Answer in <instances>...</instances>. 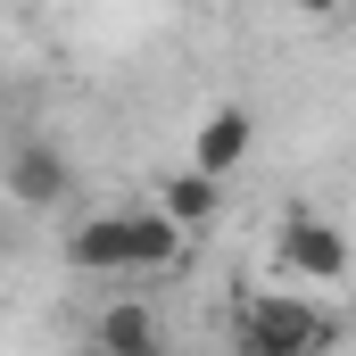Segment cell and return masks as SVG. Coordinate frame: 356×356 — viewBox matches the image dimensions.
I'll list each match as a JSON object with an SVG mask.
<instances>
[{"mask_svg":"<svg viewBox=\"0 0 356 356\" xmlns=\"http://www.w3.org/2000/svg\"><path fill=\"white\" fill-rule=\"evenodd\" d=\"M182 241L191 232L166 207H108V216L75 224L67 266L75 273H166V266H182Z\"/></svg>","mask_w":356,"mask_h":356,"instance_id":"obj_1","label":"cell"},{"mask_svg":"<svg viewBox=\"0 0 356 356\" xmlns=\"http://www.w3.org/2000/svg\"><path fill=\"white\" fill-rule=\"evenodd\" d=\"M323 340H332V315L290 290H257L241 307V356H315Z\"/></svg>","mask_w":356,"mask_h":356,"instance_id":"obj_2","label":"cell"},{"mask_svg":"<svg viewBox=\"0 0 356 356\" xmlns=\"http://www.w3.org/2000/svg\"><path fill=\"white\" fill-rule=\"evenodd\" d=\"M67 191H75L67 149H50V141H17V149H8V199H17V207L50 216V207H67Z\"/></svg>","mask_w":356,"mask_h":356,"instance_id":"obj_3","label":"cell"},{"mask_svg":"<svg viewBox=\"0 0 356 356\" xmlns=\"http://www.w3.org/2000/svg\"><path fill=\"white\" fill-rule=\"evenodd\" d=\"M282 273H298V282H340V273H348V232L323 224V216H290V224H282Z\"/></svg>","mask_w":356,"mask_h":356,"instance_id":"obj_4","label":"cell"},{"mask_svg":"<svg viewBox=\"0 0 356 356\" xmlns=\"http://www.w3.org/2000/svg\"><path fill=\"white\" fill-rule=\"evenodd\" d=\"M91 348H108V356H166V332H158V315L141 298H108L99 323H91Z\"/></svg>","mask_w":356,"mask_h":356,"instance_id":"obj_5","label":"cell"},{"mask_svg":"<svg viewBox=\"0 0 356 356\" xmlns=\"http://www.w3.org/2000/svg\"><path fill=\"white\" fill-rule=\"evenodd\" d=\"M249 141H257V116H249V108H216V116L199 124V141H191V166L224 182L241 158H249Z\"/></svg>","mask_w":356,"mask_h":356,"instance_id":"obj_6","label":"cell"},{"mask_svg":"<svg viewBox=\"0 0 356 356\" xmlns=\"http://www.w3.org/2000/svg\"><path fill=\"white\" fill-rule=\"evenodd\" d=\"M158 207L175 216L182 232H207V224H216V175H199V166H191V175H175L166 191H158Z\"/></svg>","mask_w":356,"mask_h":356,"instance_id":"obj_7","label":"cell"},{"mask_svg":"<svg viewBox=\"0 0 356 356\" xmlns=\"http://www.w3.org/2000/svg\"><path fill=\"white\" fill-rule=\"evenodd\" d=\"M83 356H108V348H83Z\"/></svg>","mask_w":356,"mask_h":356,"instance_id":"obj_8","label":"cell"}]
</instances>
